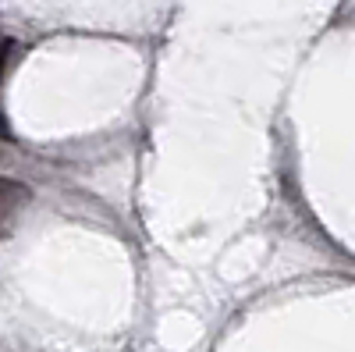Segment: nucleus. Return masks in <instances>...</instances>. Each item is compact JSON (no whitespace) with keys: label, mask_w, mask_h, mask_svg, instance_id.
<instances>
[{"label":"nucleus","mask_w":355,"mask_h":352,"mask_svg":"<svg viewBox=\"0 0 355 352\" xmlns=\"http://www.w3.org/2000/svg\"><path fill=\"white\" fill-rule=\"evenodd\" d=\"M15 50H18L15 40H0V82H4V75H8V65H11V53Z\"/></svg>","instance_id":"obj_2"},{"label":"nucleus","mask_w":355,"mask_h":352,"mask_svg":"<svg viewBox=\"0 0 355 352\" xmlns=\"http://www.w3.org/2000/svg\"><path fill=\"white\" fill-rule=\"evenodd\" d=\"M0 139H11V128H8V121H4V114H0Z\"/></svg>","instance_id":"obj_4"},{"label":"nucleus","mask_w":355,"mask_h":352,"mask_svg":"<svg viewBox=\"0 0 355 352\" xmlns=\"http://www.w3.org/2000/svg\"><path fill=\"white\" fill-rule=\"evenodd\" d=\"M28 199H33V192H28L25 182H18V178H0V217H11L18 207H25Z\"/></svg>","instance_id":"obj_1"},{"label":"nucleus","mask_w":355,"mask_h":352,"mask_svg":"<svg viewBox=\"0 0 355 352\" xmlns=\"http://www.w3.org/2000/svg\"><path fill=\"white\" fill-rule=\"evenodd\" d=\"M8 235H11V221L0 217V239H8Z\"/></svg>","instance_id":"obj_3"}]
</instances>
